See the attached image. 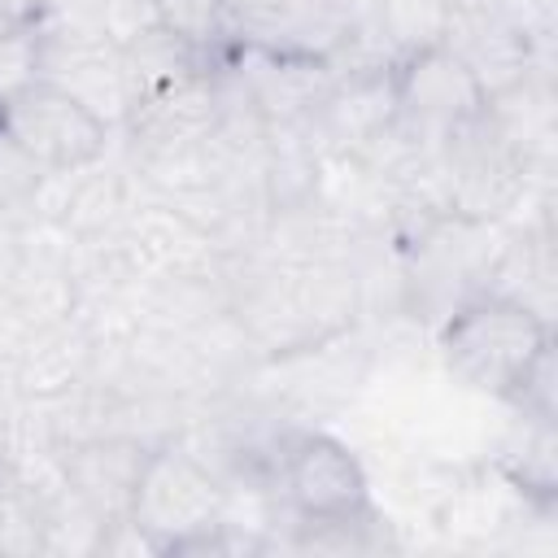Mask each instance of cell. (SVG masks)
<instances>
[{
	"mask_svg": "<svg viewBox=\"0 0 558 558\" xmlns=\"http://www.w3.org/2000/svg\"><path fill=\"white\" fill-rule=\"evenodd\" d=\"M545 349H554L545 318L532 305L497 292L462 301L440 327V353L449 371L493 397H510Z\"/></svg>",
	"mask_w": 558,
	"mask_h": 558,
	"instance_id": "6da1fadb",
	"label": "cell"
},
{
	"mask_svg": "<svg viewBox=\"0 0 558 558\" xmlns=\"http://www.w3.org/2000/svg\"><path fill=\"white\" fill-rule=\"evenodd\" d=\"M131 527L157 554H192L218 549L222 532V488L218 480L179 449H157L131 475Z\"/></svg>",
	"mask_w": 558,
	"mask_h": 558,
	"instance_id": "7a4b0ae2",
	"label": "cell"
},
{
	"mask_svg": "<svg viewBox=\"0 0 558 558\" xmlns=\"http://www.w3.org/2000/svg\"><path fill=\"white\" fill-rule=\"evenodd\" d=\"M222 26L244 52L283 61H331L353 39L344 0H231Z\"/></svg>",
	"mask_w": 558,
	"mask_h": 558,
	"instance_id": "3957f363",
	"label": "cell"
},
{
	"mask_svg": "<svg viewBox=\"0 0 558 558\" xmlns=\"http://www.w3.org/2000/svg\"><path fill=\"white\" fill-rule=\"evenodd\" d=\"M0 126L52 174V170H78L105 153L109 122L96 118L83 100L52 83H35L9 105H0Z\"/></svg>",
	"mask_w": 558,
	"mask_h": 558,
	"instance_id": "277c9868",
	"label": "cell"
},
{
	"mask_svg": "<svg viewBox=\"0 0 558 558\" xmlns=\"http://www.w3.org/2000/svg\"><path fill=\"white\" fill-rule=\"evenodd\" d=\"M392 96L401 122L436 135H458L475 126L488 105L484 83L449 44L401 57L392 70Z\"/></svg>",
	"mask_w": 558,
	"mask_h": 558,
	"instance_id": "5b68a950",
	"label": "cell"
},
{
	"mask_svg": "<svg viewBox=\"0 0 558 558\" xmlns=\"http://www.w3.org/2000/svg\"><path fill=\"white\" fill-rule=\"evenodd\" d=\"M283 497L305 523H349L371 514L362 462L331 436H301L288 445Z\"/></svg>",
	"mask_w": 558,
	"mask_h": 558,
	"instance_id": "8992f818",
	"label": "cell"
},
{
	"mask_svg": "<svg viewBox=\"0 0 558 558\" xmlns=\"http://www.w3.org/2000/svg\"><path fill=\"white\" fill-rule=\"evenodd\" d=\"M39 78L70 92L74 100H83L105 122L135 109L126 57L105 35H87V31L44 35V74Z\"/></svg>",
	"mask_w": 558,
	"mask_h": 558,
	"instance_id": "52a82bcc",
	"label": "cell"
},
{
	"mask_svg": "<svg viewBox=\"0 0 558 558\" xmlns=\"http://www.w3.org/2000/svg\"><path fill=\"white\" fill-rule=\"evenodd\" d=\"M327 126L340 140H371L388 122H397V96H392V74H357L344 87H331L323 96Z\"/></svg>",
	"mask_w": 558,
	"mask_h": 558,
	"instance_id": "ba28073f",
	"label": "cell"
},
{
	"mask_svg": "<svg viewBox=\"0 0 558 558\" xmlns=\"http://www.w3.org/2000/svg\"><path fill=\"white\" fill-rule=\"evenodd\" d=\"M384 39L397 57H414L453 39V4L449 0H379L375 9Z\"/></svg>",
	"mask_w": 558,
	"mask_h": 558,
	"instance_id": "9c48e42d",
	"label": "cell"
},
{
	"mask_svg": "<svg viewBox=\"0 0 558 558\" xmlns=\"http://www.w3.org/2000/svg\"><path fill=\"white\" fill-rule=\"evenodd\" d=\"M44 74V31L35 22L0 26V105L35 87Z\"/></svg>",
	"mask_w": 558,
	"mask_h": 558,
	"instance_id": "30bf717a",
	"label": "cell"
},
{
	"mask_svg": "<svg viewBox=\"0 0 558 558\" xmlns=\"http://www.w3.org/2000/svg\"><path fill=\"white\" fill-rule=\"evenodd\" d=\"M148 4H153V17L166 35L183 39L187 48H201L222 31L231 0H148Z\"/></svg>",
	"mask_w": 558,
	"mask_h": 558,
	"instance_id": "8fae6325",
	"label": "cell"
},
{
	"mask_svg": "<svg viewBox=\"0 0 558 558\" xmlns=\"http://www.w3.org/2000/svg\"><path fill=\"white\" fill-rule=\"evenodd\" d=\"M44 166L0 126V209H13L22 201H31L44 183Z\"/></svg>",
	"mask_w": 558,
	"mask_h": 558,
	"instance_id": "7c38bea8",
	"label": "cell"
},
{
	"mask_svg": "<svg viewBox=\"0 0 558 558\" xmlns=\"http://www.w3.org/2000/svg\"><path fill=\"white\" fill-rule=\"evenodd\" d=\"M26 4H35V0H0V17H4V22H22L17 9H26Z\"/></svg>",
	"mask_w": 558,
	"mask_h": 558,
	"instance_id": "4fadbf2b",
	"label": "cell"
}]
</instances>
